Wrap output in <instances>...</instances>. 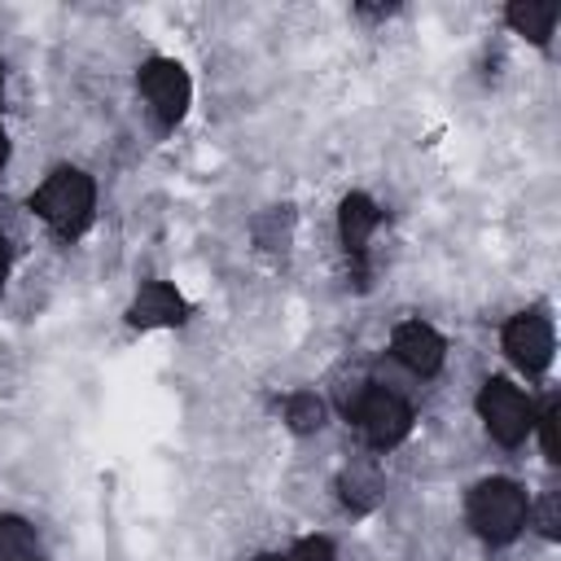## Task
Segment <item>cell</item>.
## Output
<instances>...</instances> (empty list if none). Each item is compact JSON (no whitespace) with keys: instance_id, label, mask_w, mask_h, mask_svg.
<instances>
[{"instance_id":"obj_1","label":"cell","mask_w":561,"mask_h":561,"mask_svg":"<svg viewBox=\"0 0 561 561\" xmlns=\"http://www.w3.org/2000/svg\"><path fill=\"white\" fill-rule=\"evenodd\" d=\"M92 206H96V188H92V180H88L83 171H75V167L53 171V175L44 180V188L35 193V215H39L48 228H57L61 237H79V232L88 228V219H92Z\"/></svg>"},{"instance_id":"obj_2","label":"cell","mask_w":561,"mask_h":561,"mask_svg":"<svg viewBox=\"0 0 561 561\" xmlns=\"http://www.w3.org/2000/svg\"><path fill=\"white\" fill-rule=\"evenodd\" d=\"M526 491L508 478H486L469 491V526L491 543H508L526 526Z\"/></svg>"},{"instance_id":"obj_3","label":"cell","mask_w":561,"mask_h":561,"mask_svg":"<svg viewBox=\"0 0 561 561\" xmlns=\"http://www.w3.org/2000/svg\"><path fill=\"white\" fill-rule=\"evenodd\" d=\"M478 416H482L486 434H491L495 443H504V447H517V443L530 434V425H535L530 399H526L513 381H504V377H491V381L478 390Z\"/></svg>"},{"instance_id":"obj_4","label":"cell","mask_w":561,"mask_h":561,"mask_svg":"<svg viewBox=\"0 0 561 561\" xmlns=\"http://www.w3.org/2000/svg\"><path fill=\"white\" fill-rule=\"evenodd\" d=\"M355 421H359L364 438H368L373 447H381V451H386V447L403 443V434L412 430V408L403 403V394L381 390V386H368L364 403L355 408Z\"/></svg>"},{"instance_id":"obj_5","label":"cell","mask_w":561,"mask_h":561,"mask_svg":"<svg viewBox=\"0 0 561 561\" xmlns=\"http://www.w3.org/2000/svg\"><path fill=\"white\" fill-rule=\"evenodd\" d=\"M504 351H508V359H513L522 373L539 377V373L552 364V324H548V316H539V311L513 316V320L504 324Z\"/></svg>"},{"instance_id":"obj_6","label":"cell","mask_w":561,"mask_h":561,"mask_svg":"<svg viewBox=\"0 0 561 561\" xmlns=\"http://www.w3.org/2000/svg\"><path fill=\"white\" fill-rule=\"evenodd\" d=\"M140 92L149 101V110L162 118V123H175L188 105V75L180 61H167V57H153L145 70H140Z\"/></svg>"},{"instance_id":"obj_7","label":"cell","mask_w":561,"mask_h":561,"mask_svg":"<svg viewBox=\"0 0 561 561\" xmlns=\"http://www.w3.org/2000/svg\"><path fill=\"white\" fill-rule=\"evenodd\" d=\"M390 351H394V359H399L412 377H430V373H438V368H443L447 342H443L425 320H408V324H399V329H394Z\"/></svg>"},{"instance_id":"obj_8","label":"cell","mask_w":561,"mask_h":561,"mask_svg":"<svg viewBox=\"0 0 561 561\" xmlns=\"http://www.w3.org/2000/svg\"><path fill=\"white\" fill-rule=\"evenodd\" d=\"M127 320H131L136 329H162V324H180V320H184V298H180L171 285L149 280V285H140V294L131 298Z\"/></svg>"},{"instance_id":"obj_9","label":"cell","mask_w":561,"mask_h":561,"mask_svg":"<svg viewBox=\"0 0 561 561\" xmlns=\"http://www.w3.org/2000/svg\"><path fill=\"white\" fill-rule=\"evenodd\" d=\"M377 206L364 197V193H351L346 202H342V210H337V232H342V245L351 250V254H364L368 250V237H373V228H377Z\"/></svg>"},{"instance_id":"obj_10","label":"cell","mask_w":561,"mask_h":561,"mask_svg":"<svg viewBox=\"0 0 561 561\" xmlns=\"http://www.w3.org/2000/svg\"><path fill=\"white\" fill-rule=\"evenodd\" d=\"M504 22H508L517 35H526L530 44H548V35H552V26H557V4L517 0V4L504 9Z\"/></svg>"},{"instance_id":"obj_11","label":"cell","mask_w":561,"mask_h":561,"mask_svg":"<svg viewBox=\"0 0 561 561\" xmlns=\"http://www.w3.org/2000/svg\"><path fill=\"white\" fill-rule=\"evenodd\" d=\"M337 491H342V500L355 508V513H368V508H377V500H381V473L373 469V465H364V460H355V465H346L342 469V478H337Z\"/></svg>"},{"instance_id":"obj_12","label":"cell","mask_w":561,"mask_h":561,"mask_svg":"<svg viewBox=\"0 0 561 561\" xmlns=\"http://www.w3.org/2000/svg\"><path fill=\"white\" fill-rule=\"evenodd\" d=\"M285 425H289L294 434H316V430L324 425V403H320L311 390H294V394L285 399Z\"/></svg>"},{"instance_id":"obj_13","label":"cell","mask_w":561,"mask_h":561,"mask_svg":"<svg viewBox=\"0 0 561 561\" xmlns=\"http://www.w3.org/2000/svg\"><path fill=\"white\" fill-rule=\"evenodd\" d=\"M35 530L22 517H0V561H35Z\"/></svg>"},{"instance_id":"obj_14","label":"cell","mask_w":561,"mask_h":561,"mask_svg":"<svg viewBox=\"0 0 561 561\" xmlns=\"http://www.w3.org/2000/svg\"><path fill=\"white\" fill-rule=\"evenodd\" d=\"M254 237H259L263 250H285L289 237H294V210H289V206H272V210H263V215L254 219Z\"/></svg>"},{"instance_id":"obj_15","label":"cell","mask_w":561,"mask_h":561,"mask_svg":"<svg viewBox=\"0 0 561 561\" xmlns=\"http://www.w3.org/2000/svg\"><path fill=\"white\" fill-rule=\"evenodd\" d=\"M285 561H337V557H333V543H329V539L311 535V539H302Z\"/></svg>"},{"instance_id":"obj_16","label":"cell","mask_w":561,"mask_h":561,"mask_svg":"<svg viewBox=\"0 0 561 561\" xmlns=\"http://www.w3.org/2000/svg\"><path fill=\"white\" fill-rule=\"evenodd\" d=\"M539 438H543V456H548V460H561V456H557V403H548V408L539 412Z\"/></svg>"},{"instance_id":"obj_17","label":"cell","mask_w":561,"mask_h":561,"mask_svg":"<svg viewBox=\"0 0 561 561\" xmlns=\"http://www.w3.org/2000/svg\"><path fill=\"white\" fill-rule=\"evenodd\" d=\"M539 530L548 539L557 535V495H543V504H539Z\"/></svg>"},{"instance_id":"obj_18","label":"cell","mask_w":561,"mask_h":561,"mask_svg":"<svg viewBox=\"0 0 561 561\" xmlns=\"http://www.w3.org/2000/svg\"><path fill=\"white\" fill-rule=\"evenodd\" d=\"M4 158H9V140H4V131H0V167H4Z\"/></svg>"},{"instance_id":"obj_19","label":"cell","mask_w":561,"mask_h":561,"mask_svg":"<svg viewBox=\"0 0 561 561\" xmlns=\"http://www.w3.org/2000/svg\"><path fill=\"white\" fill-rule=\"evenodd\" d=\"M254 561H285V557H276V552H259Z\"/></svg>"},{"instance_id":"obj_20","label":"cell","mask_w":561,"mask_h":561,"mask_svg":"<svg viewBox=\"0 0 561 561\" xmlns=\"http://www.w3.org/2000/svg\"><path fill=\"white\" fill-rule=\"evenodd\" d=\"M0 280H4V241H0Z\"/></svg>"},{"instance_id":"obj_21","label":"cell","mask_w":561,"mask_h":561,"mask_svg":"<svg viewBox=\"0 0 561 561\" xmlns=\"http://www.w3.org/2000/svg\"><path fill=\"white\" fill-rule=\"evenodd\" d=\"M0 83H4V70H0Z\"/></svg>"}]
</instances>
